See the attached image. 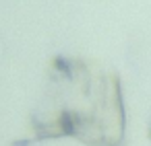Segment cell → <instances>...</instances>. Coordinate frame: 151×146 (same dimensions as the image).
Instances as JSON below:
<instances>
[{
	"label": "cell",
	"instance_id": "obj_1",
	"mask_svg": "<svg viewBox=\"0 0 151 146\" xmlns=\"http://www.w3.org/2000/svg\"><path fill=\"white\" fill-rule=\"evenodd\" d=\"M54 68L60 70L62 74H66V76L70 78V66H68V60H64V58H56V60H54Z\"/></svg>",
	"mask_w": 151,
	"mask_h": 146
},
{
	"label": "cell",
	"instance_id": "obj_2",
	"mask_svg": "<svg viewBox=\"0 0 151 146\" xmlns=\"http://www.w3.org/2000/svg\"><path fill=\"white\" fill-rule=\"evenodd\" d=\"M149 138H151V132H149Z\"/></svg>",
	"mask_w": 151,
	"mask_h": 146
}]
</instances>
